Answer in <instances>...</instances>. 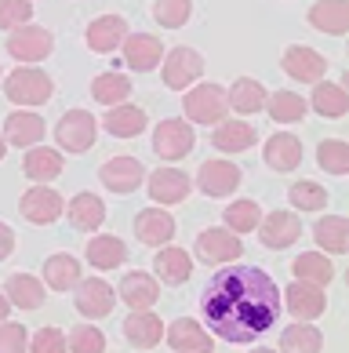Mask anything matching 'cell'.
Returning a JSON list of instances; mask_svg holds the SVG:
<instances>
[{
	"label": "cell",
	"instance_id": "cell-9",
	"mask_svg": "<svg viewBox=\"0 0 349 353\" xmlns=\"http://www.w3.org/2000/svg\"><path fill=\"white\" fill-rule=\"evenodd\" d=\"M153 150L164 161H182L193 150V128L186 121H160L153 132Z\"/></svg>",
	"mask_w": 349,
	"mask_h": 353
},
{
	"label": "cell",
	"instance_id": "cell-34",
	"mask_svg": "<svg viewBox=\"0 0 349 353\" xmlns=\"http://www.w3.org/2000/svg\"><path fill=\"white\" fill-rule=\"evenodd\" d=\"M131 81H127L124 73H98L92 81V99L102 102V106H120V102H127V95H131Z\"/></svg>",
	"mask_w": 349,
	"mask_h": 353
},
{
	"label": "cell",
	"instance_id": "cell-33",
	"mask_svg": "<svg viewBox=\"0 0 349 353\" xmlns=\"http://www.w3.org/2000/svg\"><path fill=\"white\" fill-rule=\"evenodd\" d=\"M313 110L328 121H339L349 110V91L342 84H331V81H317V91H313Z\"/></svg>",
	"mask_w": 349,
	"mask_h": 353
},
{
	"label": "cell",
	"instance_id": "cell-47",
	"mask_svg": "<svg viewBox=\"0 0 349 353\" xmlns=\"http://www.w3.org/2000/svg\"><path fill=\"white\" fill-rule=\"evenodd\" d=\"M33 353H70L66 350V335H62L59 328H41L33 335V343H30Z\"/></svg>",
	"mask_w": 349,
	"mask_h": 353
},
{
	"label": "cell",
	"instance_id": "cell-41",
	"mask_svg": "<svg viewBox=\"0 0 349 353\" xmlns=\"http://www.w3.org/2000/svg\"><path fill=\"white\" fill-rule=\"evenodd\" d=\"M317 164L324 168L328 175H346L349 172V146L342 139H324L317 146Z\"/></svg>",
	"mask_w": 349,
	"mask_h": 353
},
{
	"label": "cell",
	"instance_id": "cell-21",
	"mask_svg": "<svg viewBox=\"0 0 349 353\" xmlns=\"http://www.w3.org/2000/svg\"><path fill=\"white\" fill-rule=\"evenodd\" d=\"M47 132V124H44V117H36L30 110H19V113H11L8 121H4V142H11V146H36V142L44 139Z\"/></svg>",
	"mask_w": 349,
	"mask_h": 353
},
{
	"label": "cell",
	"instance_id": "cell-20",
	"mask_svg": "<svg viewBox=\"0 0 349 353\" xmlns=\"http://www.w3.org/2000/svg\"><path fill=\"white\" fill-rule=\"evenodd\" d=\"M135 233L142 244L149 248H160L175 237V219L164 212V208H146V212L135 215Z\"/></svg>",
	"mask_w": 349,
	"mask_h": 353
},
{
	"label": "cell",
	"instance_id": "cell-43",
	"mask_svg": "<svg viewBox=\"0 0 349 353\" xmlns=\"http://www.w3.org/2000/svg\"><path fill=\"white\" fill-rule=\"evenodd\" d=\"M189 15H193L189 0H157V4H153V19H157L164 30H178V26H186Z\"/></svg>",
	"mask_w": 349,
	"mask_h": 353
},
{
	"label": "cell",
	"instance_id": "cell-35",
	"mask_svg": "<svg viewBox=\"0 0 349 353\" xmlns=\"http://www.w3.org/2000/svg\"><path fill=\"white\" fill-rule=\"evenodd\" d=\"M280 350L284 353H320L324 350V335L313 324H291L280 332Z\"/></svg>",
	"mask_w": 349,
	"mask_h": 353
},
{
	"label": "cell",
	"instance_id": "cell-49",
	"mask_svg": "<svg viewBox=\"0 0 349 353\" xmlns=\"http://www.w3.org/2000/svg\"><path fill=\"white\" fill-rule=\"evenodd\" d=\"M11 252H15V233H11L8 222H0V259H8Z\"/></svg>",
	"mask_w": 349,
	"mask_h": 353
},
{
	"label": "cell",
	"instance_id": "cell-14",
	"mask_svg": "<svg viewBox=\"0 0 349 353\" xmlns=\"http://www.w3.org/2000/svg\"><path fill=\"white\" fill-rule=\"evenodd\" d=\"M240 252H244V244H240V237H233L229 230H204L197 237V255L204 259V263L222 266V263L240 259Z\"/></svg>",
	"mask_w": 349,
	"mask_h": 353
},
{
	"label": "cell",
	"instance_id": "cell-12",
	"mask_svg": "<svg viewBox=\"0 0 349 353\" xmlns=\"http://www.w3.org/2000/svg\"><path fill=\"white\" fill-rule=\"evenodd\" d=\"M98 179H102V186L113 190V193H131V190L142 186L146 172H142V164L135 157H113V161H106L98 168Z\"/></svg>",
	"mask_w": 349,
	"mask_h": 353
},
{
	"label": "cell",
	"instance_id": "cell-13",
	"mask_svg": "<svg viewBox=\"0 0 349 353\" xmlns=\"http://www.w3.org/2000/svg\"><path fill=\"white\" fill-rule=\"evenodd\" d=\"M280 303H288V310L299 321H313V317H320V313L328 310V295H324V288H317V284L295 281L288 292L280 295Z\"/></svg>",
	"mask_w": 349,
	"mask_h": 353
},
{
	"label": "cell",
	"instance_id": "cell-48",
	"mask_svg": "<svg viewBox=\"0 0 349 353\" xmlns=\"http://www.w3.org/2000/svg\"><path fill=\"white\" fill-rule=\"evenodd\" d=\"M0 353H25V328L22 324H0Z\"/></svg>",
	"mask_w": 349,
	"mask_h": 353
},
{
	"label": "cell",
	"instance_id": "cell-50",
	"mask_svg": "<svg viewBox=\"0 0 349 353\" xmlns=\"http://www.w3.org/2000/svg\"><path fill=\"white\" fill-rule=\"evenodd\" d=\"M8 310H11V303H8V299H4V292H0V324L8 321Z\"/></svg>",
	"mask_w": 349,
	"mask_h": 353
},
{
	"label": "cell",
	"instance_id": "cell-3",
	"mask_svg": "<svg viewBox=\"0 0 349 353\" xmlns=\"http://www.w3.org/2000/svg\"><path fill=\"white\" fill-rule=\"evenodd\" d=\"M51 91H55L51 77L44 70H33V66H22L4 81V95L11 102H19V106H44L51 99Z\"/></svg>",
	"mask_w": 349,
	"mask_h": 353
},
{
	"label": "cell",
	"instance_id": "cell-27",
	"mask_svg": "<svg viewBox=\"0 0 349 353\" xmlns=\"http://www.w3.org/2000/svg\"><path fill=\"white\" fill-rule=\"evenodd\" d=\"M255 142H258L255 128L244 124V121H222L211 135V146L222 150V153H244V150H251Z\"/></svg>",
	"mask_w": 349,
	"mask_h": 353
},
{
	"label": "cell",
	"instance_id": "cell-5",
	"mask_svg": "<svg viewBox=\"0 0 349 353\" xmlns=\"http://www.w3.org/2000/svg\"><path fill=\"white\" fill-rule=\"evenodd\" d=\"M51 48H55V37H51L44 26H19V30L8 33V55L19 59V62H41L51 55Z\"/></svg>",
	"mask_w": 349,
	"mask_h": 353
},
{
	"label": "cell",
	"instance_id": "cell-45",
	"mask_svg": "<svg viewBox=\"0 0 349 353\" xmlns=\"http://www.w3.org/2000/svg\"><path fill=\"white\" fill-rule=\"evenodd\" d=\"M66 350L70 353H106V339L95 324H81V328H73V335L66 339Z\"/></svg>",
	"mask_w": 349,
	"mask_h": 353
},
{
	"label": "cell",
	"instance_id": "cell-17",
	"mask_svg": "<svg viewBox=\"0 0 349 353\" xmlns=\"http://www.w3.org/2000/svg\"><path fill=\"white\" fill-rule=\"evenodd\" d=\"M149 197L157 201V204H178V201H186L189 197V175L186 172H178V168H157V172L149 175Z\"/></svg>",
	"mask_w": 349,
	"mask_h": 353
},
{
	"label": "cell",
	"instance_id": "cell-2",
	"mask_svg": "<svg viewBox=\"0 0 349 353\" xmlns=\"http://www.w3.org/2000/svg\"><path fill=\"white\" fill-rule=\"evenodd\" d=\"M182 110H186V121H193V124H218V121H226V113H229L226 88L222 84H197L193 91H186Z\"/></svg>",
	"mask_w": 349,
	"mask_h": 353
},
{
	"label": "cell",
	"instance_id": "cell-4",
	"mask_svg": "<svg viewBox=\"0 0 349 353\" xmlns=\"http://www.w3.org/2000/svg\"><path fill=\"white\" fill-rule=\"evenodd\" d=\"M95 132H98V124H95L92 113L87 110H70L55 128V142L70 153H87L95 146Z\"/></svg>",
	"mask_w": 349,
	"mask_h": 353
},
{
	"label": "cell",
	"instance_id": "cell-38",
	"mask_svg": "<svg viewBox=\"0 0 349 353\" xmlns=\"http://www.w3.org/2000/svg\"><path fill=\"white\" fill-rule=\"evenodd\" d=\"M127 259V248L120 237H92L87 241V263L95 270H113Z\"/></svg>",
	"mask_w": 349,
	"mask_h": 353
},
{
	"label": "cell",
	"instance_id": "cell-37",
	"mask_svg": "<svg viewBox=\"0 0 349 353\" xmlns=\"http://www.w3.org/2000/svg\"><path fill=\"white\" fill-rule=\"evenodd\" d=\"M44 281H47V288H55V292H66V288H73L81 281V263L66 252L51 255L44 263Z\"/></svg>",
	"mask_w": 349,
	"mask_h": 353
},
{
	"label": "cell",
	"instance_id": "cell-52",
	"mask_svg": "<svg viewBox=\"0 0 349 353\" xmlns=\"http://www.w3.org/2000/svg\"><path fill=\"white\" fill-rule=\"evenodd\" d=\"M258 353H273V350H258Z\"/></svg>",
	"mask_w": 349,
	"mask_h": 353
},
{
	"label": "cell",
	"instance_id": "cell-40",
	"mask_svg": "<svg viewBox=\"0 0 349 353\" xmlns=\"http://www.w3.org/2000/svg\"><path fill=\"white\" fill-rule=\"evenodd\" d=\"M222 219H226V230H233V233H251V230H258L262 208H258L255 201H233L226 212H222Z\"/></svg>",
	"mask_w": 349,
	"mask_h": 353
},
{
	"label": "cell",
	"instance_id": "cell-8",
	"mask_svg": "<svg viewBox=\"0 0 349 353\" xmlns=\"http://www.w3.org/2000/svg\"><path fill=\"white\" fill-rule=\"evenodd\" d=\"M284 73L291 77V81H302V84H317V81H324V73H328V62L320 51L313 48H306V44H295L284 51Z\"/></svg>",
	"mask_w": 349,
	"mask_h": 353
},
{
	"label": "cell",
	"instance_id": "cell-23",
	"mask_svg": "<svg viewBox=\"0 0 349 353\" xmlns=\"http://www.w3.org/2000/svg\"><path fill=\"white\" fill-rule=\"evenodd\" d=\"M124 335L131 346H142V350H153L164 339V321L153 317L149 310H131V317L124 321Z\"/></svg>",
	"mask_w": 349,
	"mask_h": 353
},
{
	"label": "cell",
	"instance_id": "cell-51",
	"mask_svg": "<svg viewBox=\"0 0 349 353\" xmlns=\"http://www.w3.org/2000/svg\"><path fill=\"white\" fill-rule=\"evenodd\" d=\"M4 153H8V150H4V135H0V161H4Z\"/></svg>",
	"mask_w": 349,
	"mask_h": 353
},
{
	"label": "cell",
	"instance_id": "cell-29",
	"mask_svg": "<svg viewBox=\"0 0 349 353\" xmlns=\"http://www.w3.org/2000/svg\"><path fill=\"white\" fill-rule=\"evenodd\" d=\"M153 266H157V277L164 284H186L189 273H193V259L182 248H160L157 259H153Z\"/></svg>",
	"mask_w": 349,
	"mask_h": 353
},
{
	"label": "cell",
	"instance_id": "cell-24",
	"mask_svg": "<svg viewBox=\"0 0 349 353\" xmlns=\"http://www.w3.org/2000/svg\"><path fill=\"white\" fill-rule=\"evenodd\" d=\"M66 215L73 222V230L92 233L106 222V204H102V197H95V193H76V197L66 204Z\"/></svg>",
	"mask_w": 349,
	"mask_h": 353
},
{
	"label": "cell",
	"instance_id": "cell-30",
	"mask_svg": "<svg viewBox=\"0 0 349 353\" xmlns=\"http://www.w3.org/2000/svg\"><path fill=\"white\" fill-rule=\"evenodd\" d=\"M102 124H106V132L113 139H135V135H142V128H146V113H142L138 106L120 102V106H109Z\"/></svg>",
	"mask_w": 349,
	"mask_h": 353
},
{
	"label": "cell",
	"instance_id": "cell-28",
	"mask_svg": "<svg viewBox=\"0 0 349 353\" xmlns=\"http://www.w3.org/2000/svg\"><path fill=\"white\" fill-rule=\"evenodd\" d=\"M309 26H317L320 33L342 37L349 26V4L346 0H320V4L309 8Z\"/></svg>",
	"mask_w": 349,
	"mask_h": 353
},
{
	"label": "cell",
	"instance_id": "cell-10",
	"mask_svg": "<svg viewBox=\"0 0 349 353\" xmlns=\"http://www.w3.org/2000/svg\"><path fill=\"white\" fill-rule=\"evenodd\" d=\"M240 168L229 164V161H204L200 172H197V182H200V193L208 197H229L233 190L240 186Z\"/></svg>",
	"mask_w": 349,
	"mask_h": 353
},
{
	"label": "cell",
	"instance_id": "cell-6",
	"mask_svg": "<svg viewBox=\"0 0 349 353\" xmlns=\"http://www.w3.org/2000/svg\"><path fill=\"white\" fill-rule=\"evenodd\" d=\"M19 212H22V219L36 222V226H47V222H55L66 212V201H62L59 190H51V186H33V190L22 193Z\"/></svg>",
	"mask_w": 349,
	"mask_h": 353
},
{
	"label": "cell",
	"instance_id": "cell-39",
	"mask_svg": "<svg viewBox=\"0 0 349 353\" xmlns=\"http://www.w3.org/2000/svg\"><path fill=\"white\" fill-rule=\"evenodd\" d=\"M295 277L306 281V284H317V288H324L335 281V266L328 263L324 255H317V252H302L299 259H295Z\"/></svg>",
	"mask_w": 349,
	"mask_h": 353
},
{
	"label": "cell",
	"instance_id": "cell-15",
	"mask_svg": "<svg viewBox=\"0 0 349 353\" xmlns=\"http://www.w3.org/2000/svg\"><path fill=\"white\" fill-rule=\"evenodd\" d=\"M258 237H262L266 248L280 252V248H291L302 237V222L295 212H273V215H266L262 226H258Z\"/></svg>",
	"mask_w": 349,
	"mask_h": 353
},
{
	"label": "cell",
	"instance_id": "cell-7",
	"mask_svg": "<svg viewBox=\"0 0 349 353\" xmlns=\"http://www.w3.org/2000/svg\"><path fill=\"white\" fill-rule=\"evenodd\" d=\"M160 62H164V84L171 91L189 88L204 73V59H200V51H193V48H171V55L160 59Z\"/></svg>",
	"mask_w": 349,
	"mask_h": 353
},
{
	"label": "cell",
	"instance_id": "cell-32",
	"mask_svg": "<svg viewBox=\"0 0 349 353\" xmlns=\"http://www.w3.org/2000/svg\"><path fill=\"white\" fill-rule=\"evenodd\" d=\"M313 237L324 252H335V255H346L349 252V222L342 215H324L313 226Z\"/></svg>",
	"mask_w": 349,
	"mask_h": 353
},
{
	"label": "cell",
	"instance_id": "cell-26",
	"mask_svg": "<svg viewBox=\"0 0 349 353\" xmlns=\"http://www.w3.org/2000/svg\"><path fill=\"white\" fill-rule=\"evenodd\" d=\"M4 299L19 310H41L44 306V284L36 277H30V273H15L4 284Z\"/></svg>",
	"mask_w": 349,
	"mask_h": 353
},
{
	"label": "cell",
	"instance_id": "cell-36",
	"mask_svg": "<svg viewBox=\"0 0 349 353\" xmlns=\"http://www.w3.org/2000/svg\"><path fill=\"white\" fill-rule=\"evenodd\" d=\"M226 99L237 113H258L266 106V88L258 81H251V77H240V81H233V88L226 91Z\"/></svg>",
	"mask_w": 349,
	"mask_h": 353
},
{
	"label": "cell",
	"instance_id": "cell-42",
	"mask_svg": "<svg viewBox=\"0 0 349 353\" xmlns=\"http://www.w3.org/2000/svg\"><path fill=\"white\" fill-rule=\"evenodd\" d=\"M266 106H269V117H273L277 124H295L306 117V102L295 95V91H277Z\"/></svg>",
	"mask_w": 349,
	"mask_h": 353
},
{
	"label": "cell",
	"instance_id": "cell-18",
	"mask_svg": "<svg viewBox=\"0 0 349 353\" xmlns=\"http://www.w3.org/2000/svg\"><path fill=\"white\" fill-rule=\"evenodd\" d=\"M124 37H127V22L120 15H98L92 26H87V33H84V41L92 51H98V55H106V51H116L124 44Z\"/></svg>",
	"mask_w": 349,
	"mask_h": 353
},
{
	"label": "cell",
	"instance_id": "cell-16",
	"mask_svg": "<svg viewBox=\"0 0 349 353\" xmlns=\"http://www.w3.org/2000/svg\"><path fill=\"white\" fill-rule=\"evenodd\" d=\"M76 310L84 313V317H106V313H113V303H116V295H113V288L106 281H98V277H87V281H76Z\"/></svg>",
	"mask_w": 349,
	"mask_h": 353
},
{
	"label": "cell",
	"instance_id": "cell-25",
	"mask_svg": "<svg viewBox=\"0 0 349 353\" xmlns=\"http://www.w3.org/2000/svg\"><path fill=\"white\" fill-rule=\"evenodd\" d=\"M124 299L131 310H153L160 299V284L149 277V273H127V277L120 281V292H116Z\"/></svg>",
	"mask_w": 349,
	"mask_h": 353
},
{
	"label": "cell",
	"instance_id": "cell-1",
	"mask_svg": "<svg viewBox=\"0 0 349 353\" xmlns=\"http://www.w3.org/2000/svg\"><path fill=\"white\" fill-rule=\"evenodd\" d=\"M280 288L258 266H222L200 295V313L211 335L248 346L280 317Z\"/></svg>",
	"mask_w": 349,
	"mask_h": 353
},
{
	"label": "cell",
	"instance_id": "cell-19",
	"mask_svg": "<svg viewBox=\"0 0 349 353\" xmlns=\"http://www.w3.org/2000/svg\"><path fill=\"white\" fill-rule=\"evenodd\" d=\"M167 343H171L175 353H215V339L204 332L197 321H189V317H178L171 324Z\"/></svg>",
	"mask_w": 349,
	"mask_h": 353
},
{
	"label": "cell",
	"instance_id": "cell-46",
	"mask_svg": "<svg viewBox=\"0 0 349 353\" xmlns=\"http://www.w3.org/2000/svg\"><path fill=\"white\" fill-rule=\"evenodd\" d=\"M33 15V4L25 0H0V30H19Z\"/></svg>",
	"mask_w": 349,
	"mask_h": 353
},
{
	"label": "cell",
	"instance_id": "cell-22",
	"mask_svg": "<svg viewBox=\"0 0 349 353\" xmlns=\"http://www.w3.org/2000/svg\"><path fill=\"white\" fill-rule=\"evenodd\" d=\"M266 164L273 168V172H295V168L302 164V142L288 135V132H277V135H269L266 139Z\"/></svg>",
	"mask_w": 349,
	"mask_h": 353
},
{
	"label": "cell",
	"instance_id": "cell-44",
	"mask_svg": "<svg viewBox=\"0 0 349 353\" xmlns=\"http://www.w3.org/2000/svg\"><path fill=\"white\" fill-rule=\"evenodd\" d=\"M291 204L295 208H302V212H317V208H328V190L324 186H317V182H295L291 186Z\"/></svg>",
	"mask_w": 349,
	"mask_h": 353
},
{
	"label": "cell",
	"instance_id": "cell-11",
	"mask_svg": "<svg viewBox=\"0 0 349 353\" xmlns=\"http://www.w3.org/2000/svg\"><path fill=\"white\" fill-rule=\"evenodd\" d=\"M120 48H124V62L131 70H138V73L157 70L160 59H164V44L153 33H127Z\"/></svg>",
	"mask_w": 349,
	"mask_h": 353
},
{
	"label": "cell",
	"instance_id": "cell-31",
	"mask_svg": "<svg viewBox=\"0 0 349 353\" xmlns=\"http://www.w3.org/2000/svg\"><path fill=\"white\" fill-rule=\"evenodd\" d=\"M22 172H25V179H36L44 186L47 179H59L62 175V153L59 150H47V146H36V150L25 153Z\"/></svg>",
	"mask_w": 349,
	"mask_h": 353
}]
</instances>
